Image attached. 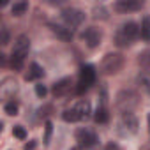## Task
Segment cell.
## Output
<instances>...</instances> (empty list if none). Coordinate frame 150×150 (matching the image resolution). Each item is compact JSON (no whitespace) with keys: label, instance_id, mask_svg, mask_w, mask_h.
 <instances>
[{"label":"cell","instance_id":"cell-27","mask_svg":"<svg viewBox=\"0 0 150 150\" xmlns=\"http://www.w3.org/2000/svg\"><path fill=\"white\" fill-rule=\"evenodd\" d=\"M0 32H2V39H0V42H2V46H7L9 44V30H7V27H2Z\"/></svg>","mask_w":150,"mask_h":150},{"label":"cell","instance_id":"cell-18","mask_svg":"<svg viewBox=\"0 0 150 150\" xmlns=\"http://www.w3.org/2000/svg\"><path fill=\"white\" fill-rule=\"evenodd\" d=\"M138 65L141 69H145V72L150 71V50H145L138 55Z\"/></svg>","mask_w":150,"mask_h":150},{"label":"cell","instance_id":"cell-31","mask_svg":"<svg viewBox=\"0 0 150 150\" xmlns=\"http://www.w3.org/2000/svg\"><path fill=\"white\" fill-rule=\"evenodd\" d=\"M71 150H85V148H83V146H72Z\"/></svg>","mask_w":150,"mask_h":150},{"label":"cell","instance_id":"cell-14","mask_svg":"<svg viewBox=\"0 0 150 150\" xmlns=\"http://www.w3.org/2000/svg\"><path fill=\"white\" fill-rule=\"evenodd\" d=\"M50 28H51V32H53L58 39H62V41H71V39H72V30H69V28L64 27V25L50 23Z\"/></svg>","mask_w":150,"mask_h":150},{"label":"cell","instance_id":"cell-20","mask_svg":"<svg viewBox=\"0 0 150 150\" xmlns=\"http://www.w3.org/2000/svg\"><path fill=\"white\" fill-rule=\"evenodd\" d=\"M138 85L146 94H150V72H141L139 74V76H138Z\"/></svg>","mask_w":150,"mask_h":150},{"label":"cell","instance_id":"cell-7","mask_svg":"<svg viewBox=\"0 0 150 150\" xmlns=\"http://www.w3.org/2000/svg\"><path fill=\"white\" fill-rule=\"evenodd\" d=\"M81 39L87 42V46L90 50H96L101 44V41H103V32L97 27H88V28H85L81 32Z\"/></svg>","mask_w":150,"mask_h":150},{"label":"cell","instance_id":"cell-6","mask_svg":"<svg viewBox=\"0 0 150 150\" xmlns=\"http://www.w3.org/2000/svg\"><path fill=\"white\" fill-rule=\"evenodd\" d=\"M74 136H76V141L80 143V146H83V148H92V146H96L97 141H99L96 131H92V129H88V127H80Z\"/></svg>","mask_w":150,"mask_h":150},{"label":"cell","instance_id":"cell-30","mask_svg":"<svg viewBox=\"0 0 150 150\" xmlns=\"http://www.w3.org/2000/svg\"><path fill=\"white\" fill-rule=\"evenodd\" d=\"M35 148V141H30V143H25V150H34Z\"/></svg>","mask_w":150,"mask_h":150},{"label":"cell","instance_id":"cell-21","mask_svg":"<svg viewBox=\"0 0 150 150\" xmlns=\"http://www.w3.org/2000/svg\"><path fill=\"white\" fill-rule=\"evenodd\" d=\"M62 120L64 122H80V117H78V113H76V110H74V106L72 108H69V110H65L64 113H62Z\"/></svg>","mask_w":150,"mask_h":150},{"label":"cell","instance_id":"cell-26","mask_svg":"<svg viewBox=\"0 0 150 150\" xmlns=\"http://www.w3.org/2000/svg\"><path fill=\"white\" fill-rule=\"evenodd\" d=\"M35 94H37V97H41V99H42V97H46L48 88H46L42 83H37V85H35Z\"/></svg>","mask_w":150,"mask_h":150},{"label":"cell","instance_id":"cell-23","mask_svg":"<svg viewBox=\"0 0 150 150\" xmlns=\"http://www.w3.org/2000/svg\"><path fill=\"white\" fill-rule=\"evenodd\" d=\"M92 14H94L96 20H106L108 18V9L104 6H96L94 11H92Z\"/></svg>","mask_w":150,"mask_h":150},{"label":"cell","instance_id":"cell-2","mask_svg":"<svg viewBox=\"0 0 150 150\" xmlns=\"http://www.w3.org/2000/svg\"><path fill=\"white\" fill-rule=\"evenodd\" d=\"M139 104V96L134 90H120L115 96V108L122 113H132V110Z\"/></svg>","mask_w":150,"mask_h":150},{"label":"cell","instance_id":"cell-8","mask_svg":"<svg viewBox=\"0 0 150 150\" xmlns=\"http://www.w3.org/2000/svg\"><path fill=\"white\" fill-rule=\"evenodd\" d=\"M118 127L122 129V134H136L138 132V118L134 113H122Z\"/></svg>","mask_w":150,"mask_h":150},{"label":"cell","instance_id":"cell-25","mask_svg":"<svg viewBox=\"0 0 150 150\" xmlns=\"http://www.w3.org/2000/svg\"><path fill=\"white\" fill-rule=\"evenodd\" d=\"M44 145H48L50 143V138H51V132H53V124L50 122V120H46V124H44Z\"/></svg>","mask_w":150,"mask_h":150},{"label":"cell","instance_id":"cell-24","mask_svg":"<svg viewBox=\"0 0 150 150\" xmlns=\"http://www.w3.org/2000/svg\"><path fill=\"white\" fill-rule=\"evenodd\" d=\"M13 136H16L18 139H25L27 138V131L23 125H14L13 127Z\"/></svg>","mask_w":150,"mask_h":150},{"label":"cell","instance_id":"cell-15","mask_svg":"<svg viewBox=\"0 0 150 150\" xmlns=\"http://www.w3.org/2000/svg\"><path fill=\"white\" fill-rule=\"evenodd\" d=\"M42 76H44V69H42L39 64L32 62V64L28 65V72L25 74V80H27V81H34V80L42 78Z\"/></svg>","mask_w":150,"mask_h":150},{"label":"cell","instance_id":"cell-19","mask_svg":"<svg viewBox=\"0 0 150 150\" xmlns=\"http://www.w3.org/2000/svg\"><path fill=\"white\" fill-rule=\"evenodd\" d=\"M94 120H96L97 124H106V122L110 120L108 108H106V106H99L97 111H96V115H94Z\"/></svg>","mask_w":150,"mask_h":150},{"label":"cell","instance_id":"cell-32","mask_svg":"<svg viewBox=\"0 0 150 150\" xmlns=\"http://www.w3.org/2000/svg\"><path fill=\"white\" fill-rule=\"evenodd\" d=\"M148 131H150V115H148Z\"/></svg>","mask_w":150,"mask_h":150},{"label":"cell","instance_id":"cell-16","mask_svg":"<svg viewBox=\"0 0 150 150\" xmlns=\"http://www.w3.org/2000/svg\"><path fill=\"white\" fill-rule=\"evenodd\" d=\"M139 35H141L143 41L150 42V16H148V14L143 16V20H141V25H139Z\"/></svg>","mask_w":150,"mask_h":150},{"label":"cell","instance_id":"cell-9","mask_svg":"<svg viewBox=\"0 0 150 150\" xmlns=\"http://www.w3.org/2000/svg\"><path fill=\"white\" fill-rule=\"evenodd\" d=\"M141 7H143V2H139V0H117L113 4V9L120 14L134 13V11H139Z\"/></svg>","mask_w":150,"mask_h":150},{"label":"cell","instance_id":"cell-1","mask_svg":"<svg viewBox=\"0 0 150 150\" xmlns=\"http://www.w3.org/2000/svg\"><path fill=\"white\" fill-rule=\"evenodd\" d=\"M138 35H139V27H138L134 21H127V23H124V25L117 30V34H115V44H117L118 48L131 46V44L136 41Z\"/></svg>","mask_w":150,"mask_h":150},{"label":"cell","instance_id":"cell-12","mask_svg":"<svg viewBox=\"0 0 150 150\" xmlns=\"http://www.w3.org/2000/svg\"><path fill=\"white\" fill-rule=\"evenodd\" d=\"M71 88H72V80H71V78H62V80H58V81L53 85L51 94H53L55 97H64V96H67V94L71 92Z\"/></svg>","mask_w":150,"mask_h":150},{"label":"cell","instance_id":"cell-5","mask_svg":"<svg viewBox=\"0 0 150 150\" xmlns=\"http://www.w3.org/2000/svg\"><path fill=\"white\" fill-rule=\"evenodd\" d=\"M94 83H96V69H94V65L87 64V65H83L81 71H80V80H78L76 94H80V96L85 94Z\"/></svg>","mask_w":150,"mask_h":150},{"label":"cell","instance_id":"cell-17","mask_svg":"<svg viewBox=\"0 0 150 150\" xmlns=\"http://www.w3.org/2000/svg\"><path fill=\"white\" fill-rule=\"evenodd\" d=\"M27 11H28V2H25V0L14 2V4H13V7H11V13H13V16H23Z\"/></svg>","mask_w":150,"mask_h":150},{"label":"cell","instance_id":"cell-10","mask_svg":"<svg viewBox=\"0 0 150 150\" xmlns=\"http://www.w3.org/2000/svg\"><path fill=\"white\" fill-rule=\"evenodd\" d=\"M28 50H30V39H28L27 35H18V39H16V42H14V48H13V53H11V55H14V57L25 60Z\"/></svg>","mask_w":150,"mask_h":150},{"label":"cell","instance_id":"cell-13","mask_svg":"<svg viewBox=\"0 0 150 150\" xmlns=\"http://www.w3.org/2000/svg\"><path fill=\"white\" fill-rule=\"evenodd\" d=\"M74 110H76V113H78L80 120H88V118H90V115H92L90 103H88V101H85V99H81V101H78L76 104H74Z\"/></svg>","mask_w":150,"mask_h":150},{"label":"cell","instance_id":"cell-11","mask_svg":"<svg viewBox=\"0 0 150 150\" xmlns=\"http://www.w3.org/2000/svg\"><path fill=\"white\" fill-rule=\"evenodd\" d=\"M16 90H18V85L13 78H6L0 85V96H2V99H7V101H13Z\"/></svg>","mask_w":150,"mask_h":150},{"label":"cell","instance_id":"cell-4","mask_svg":"<svg viewBox=\"0 0 150 150\" xmlns=\"http://www.w3.org/2000/svg\"><path fill=\"white\" fill-rule=\"evenodd\" d=\"M124 67V57L120 53H106L103 62H101V71L104 74H117Z\"/></svg>","mask_w":150,"mask_h":150},{"label":"cell","instance_id":"cell-28","mask_svg":"<svg viewBox=\"0 0 150 150\" xmlns=\"http://www.w3.org/2000/svg\"><path fill=\"white\" fill-rule=\"evenodd\" d=\"M50 111H53V106H44V108H41V110H39L41 117H48V115H50Z\"/></svg>","mask_w":150,"mask_h":150},{"label":"cell","instance_id":"cell-29","mask_svg":"<svg viewBox=\"0 0 150 150\" xmlns=\"http://www.w3.org/2000/svg\"><path fill=\"white\" fill-rule=\"evenodd\" d=\"M104 150H120V146H118L115 141H110V143L104 146Z\"/></svg>","mask_w":150,"mask_h":150},{"label":"cell","instance_id":"cell-22","mask_svg":"<svg viewBox=\"0 0 150 150\" xmlns=\"http://www.w3.org/2000/svg\"><path fill=\"white\" fill-rule=\"evenodd\" d=\"M18 110H20V106H18V103L13 99V101H7L6 104H4V111L9 115V117H14V115H18Z\"/></svg>","mask_w":150,"mask_h":150},{"label":"cell","instance_id":"cell-3","mask_svg":"<svg viewBox=\"0 0 150 150\" xmlns=\"http://www.w3.org/2000/svg\"><path fill=\"white\" fill-rule=\"evenodd\" d=\"M60 16H62L64 25H65L69 30L78 28V27L85 21V13L80 11V9H76V7H65V9H62Z\"/></svg>","mask_w":150,"mask_h":150}]
</instances>
